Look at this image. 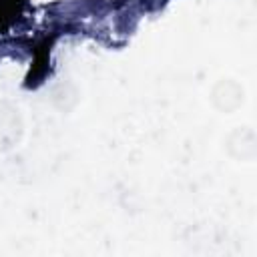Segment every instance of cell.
Here are the masks:
<instances>
[{"label":"cell","mask_w":257,"mask_h":257,"mask_svg":"<svg viewBox=\"0 0 257 257\" xmlns=\"http://www.w3.org/2000/svg\"><path fill=\"white\" fill-rule=\"evenodd\" d=\"M26 0H0V30L12 26L20 18Z\"/></svg>","instance_id":"2"},{"label":"cell","mask_w":257,"mask_h":257,"mask_svg":"<svg viewBox=\"0 0 257 257\" xmlns=\"http://www.w3.org/2000/svg\"><path fill=\"white\" fill-rule=\"evenodd\" d=\"M54 38H56V36L44 38V40L34 48V58H32V64H30V70H28L26 82H24L28 88L38 86V84L42 82V78L46 76V72H48V62H50V50H52Z\"/></svg>","instance_id":"1"}]
</instances>
